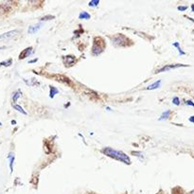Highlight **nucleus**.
<instances>
[{"label": "nucleus", "instance_id": "17", "mask_svg": "<svg viewBox=\"0 0 194 194\" xmlns=\"http://www.w3.org/2000/svg\"><path fill=\"white\" fill-rule=\"evenodd\" d=\"M21 97V92H15L14 93V95L12 96V101L13 102H16L17 101V99H18L19 98Z\"/></svg>", "mask_w": 194, "mask_h": 194}, {"label": "nucleus", "instance_id": "13", "mask_svg": "<svg viewBox=\"0 0 194 194\" xmlns=\"http://www.w3.org/2000/svg\"><path fill=\"white\" fill-rule=\"evenodd\" d=\"M170 114H171V111H170V110H168V111H166V112H164V113L162 114V116H161V117H159V120L167 119V118L168 117V116H170Z\"/></svg>", "mask_w": 194, "mask_h": 194}, {"label": "nucleus", "instance_id": "21", "mask_svg": "<svg viewBox=\"0 0 194 194\" xmlns=\"http://www.w3.org/2000/svg\"><path fill=\"white\" fill-rule=\"evenodd\" d=\"M186 9H188V7L186 6H179L178 7V10H182V12L183 10H186Z\"/></svg>", "mask_w": 194, "mask_h": 194}, {"label": "nucleus", "instance_id": "8", "mask_svg": "<svg viewBox=\"0 0 194 194\" xmlns=\"http://www.w3.org/2000/svg\"><path fill=\"white\" fill-rule=\"evenodd\" d=\"M160 82H161L160 80L156 81L155 82H153V84H152L151 85H149L148 87H147V90H154V89H157V88L160 86Z\"/></svg>", "mask_w": 194, "mask_h": 194}, {"label": "nucleus", "instance_id": "26", "mask_svg": "<svg viewBox=\"0 0 194 194\" xmlns=\"http://www.w3.org/2000/svg\"><path fill=\"white\" fill-rule=\"evenodd\" d=\"M190 194H194V190H192V191L190 192Z\"/></svg>", "mask_w": 194, "mask_h": 194}, {"label": "nucleus", "instance_id": "3", "mask_svg": "<svg viewBox=\"0 0 194 194\" xmlns=\"http://www.w3.org/2000/svg\"><path fill=\"white\" fill-rule=\"evenodd\" d=\"M18 34H19V31L17 30H10L8 32H5V33L0 35V42H6V41L12 40V39H13L14 37H16Z\"/></svg>", "mask_w": 194, "mask_h": 194}, {"label": "nucleus", "instance_id": "4", "mask_svg": "<svg viewBox=\"0 0 194 194\" xmlns=\"http://www.w3.org/2000/svg\"><path fill=\"white\" fill-rule=\"evenodd\" d=\"M96 40L98 41V45H97L96 43H94L92 52H93V54H94V55H99V54H100V53L103 51V49H104L102 48H100V46H99V43L102 41V39H100V37H96Z\"/></svg>", "mask_w": 194, "mask_h": 194}, {"label": "nucleus", "instance_id": "16", "mask_svg": "<svg viewBox=\"0 0 194 194\" xmlns=\"http://www.w3.org/2000/svg\"><path fill=\"white\" fill-rule=\"evenodd\" d=\"M173 46H175L176 48L178 49V51H179V54L180 55H185L186 53H185V51H183V50L181 49V48H180V46H179V43H177V42H175L174 44H173Z\"/></svg>", "mask_w": 194, "mask_h": 194}, {"label": "nucleus", "instance_id": "6", "mask_svg": "<svg viewBox=\"0 0 194 194\" xmlns=\"http://www.w3.org/2000/svg\"><path fill=\"white\" fill-rule=\"evenodd\" d=\"M43 25H44L43 23H37V24L31 25V26L28 28V33H35V32H37L43 27Z\"/></svg>", "mask_w": 194, "mask_h": 194}, {"label": "nucleus", "instance_id": "15", "mask_svg": "<svg viewBox=\"0 0 194 194\" xmlns=\"http://www.w3.org/2000/svg\"><path fill=\"white\" fill-rule=\"evenodd\" d=\"M12 64V59H9V60H7L6 62H1L0 63V66H10V64Z\"/></svg>", "mask_w": 194, "mask_h": 194}, {"label": "nucleus", "instance_id": "5", "mask_svg": "<svg viewBox=\"0 0 194 194\" xmlns=\"http://www.w3.org/2000/svg\"><path fill=\"white\" fill-rule=\"evenodd\" d=\"M184 67V66H186V64H170V66H165L164 67H162L161 69H158L156 71V73H160V72H164V71H168V70H171V69H174V68H177V67Z\"/></svg>", "mask_w": 194, "mask_h": 194}, {"label": "nucleus", "instance_id": "1", "mask_svg": "<svg viewBox=\"0 0 194 194\" xmlns=\"http://www.w3.org/2000/svg\"><path fill=\"white\" fill-rule=\"evenodd\" d=\"M102 153H105L106 155L110 156L111 158H114V159H116V160L121 161V162H123L125 164H131L129 156L127 154H125L123 152H121V151H117V150H115L112 148H105L102 150Z\"/></svg>", "mask_w": 194, "mask_h": 194}, {"label": "nucleus", "instance_id": "11", "mask_svg": "<svg viewBox=\"0 0 194 194\" xmlns=\"http://www.w3.org/2000/svg\"><path fill=\"white\" fill-rule=\"evenodd\" d=\"M79 18L80 19H89L90 18V14L86 12H82L80 13V15H79Z\"/></svg>", "mask_w": 194, "mask_h": 194}, {"label": "nucleus", "instance_id": "23", "mask_svg": "<svg viewBox=\"0 0 194 194\" xmlns=\"http://www.w3.org/2000/svg\"><path fill=\"white\" fill-rule=\"evenodd\" d=\"M188 120H189L190 122H192V123H194V116H192V117H190Z\"/></svg>", "mask_w": 194, "mask_h": 194}, {"label": "nucleus", "instance_id": "14", "mask_svg": "<svg viewBox=\"0 0 194 194\" xmlns=\"http://www.w3.org/2000/svg\"><path fill=\"white\" fill-rule=\"evenodd\" d=\"M66 60H68V61H66V62L68 63V66H72V64L76 62V59H75L73 56H67Z\"/></svg>", "mask_w": 194, "mask_h": 194}, {"label": "nucleus", "instance_id": "22", "mask_svg": "<svg viewBox=\"0 0 194 194\" xmlns=\"http://www.w3.org/2000/svg\"><path fill=\"white\" fill-rule=\"evenodd\" d=\"M186 103L188 104V105H190V106H192V107H194V103L191 101V100H186Z\"/></svg>", "mask_w": 194, "mask_h": 194}, {"label": "nucleus", "instance_id": "12", "mask_svg": "<svg viewBox=\"0 0 194 194\" xmlns=\"http://www.w3.org/2000/svg\"><path fill=\"white\" fill-rule=\"evenodd\" d=\"M13 108L15 109V110H17L18 112H20L21 114H23V115H27V112L25 111L22 107H21L20 105H18V104H14L13 105Z\"/></svg>", "mask_w": 194, "mask_h": 194}, {"label": "nucleus", "instance_id": "10", "mask_svg": "<svg viewBox=\"0 0 194 194\" xmlns=\"http://www.w3.org/2000/svg\"><path fill=\"white\" fill-rule=\"evenodd\" d=\"M9 159H10V172H12V170H13V162H14V159H15V157H14V154L13 153H10L9 154Z\"/></svg>", "mask_w": 194, "mask_h": 194}, {"label": "nucleus", "instance_id": "2", "mask_svg": "<svg viewBox=\"0 0 194 194\" xmlns=\"http://www.w3.org/2000/svg\"><path fill=\"white\" fill-rule=\"evenodd\" d=\"M112 42L117 46H127L129 45V39L123 34H117L112 37Z\"/></svg>", "mask_w": 194, "mask_h": 194}, {"label": "nucleus", "instance_id": "18", "mask_svg": "<svg viewBox=\"0 0 194 194\" xmlns=\"http://www.w3.org/2000/svg\"><path fill=\"white\" fill-rule=\"evenodd\" d=\"M172 103L178 106L179 104H180V99H179V98H177V97H174V98L172 99Z\"/></svg>", "mask_w": 194, "mask_h": 194}, {"label": "nucleus", "instance_id": "25", "mask_svg": "<svg viewBox=\"0 0 194 194\" xmlns=\"http://www.w3.org/2000/svg\"><path fill=\"white\" fill-rule=\"evenodd\" d=\"M191 9H192V12H194V4L191 5Z\"/></svg>", "mask_w": 194, "mask_h": 194}, {"label": "nucleus", "instance_id": "9", "mask_svg": "<svg viewBox=\"0 0 194 194\" xmlns=\"http://www.w3.org/2000/svg\"><path fill=\"white\" fill-rule=\"evenodd\" d=\"M49 89H50V94H49V97L51 99H53L55 97V95H57L59 93L58 89H57L56 87H54V86H49Z\"/></svg>", "mask_w": 194, "mask_h": 194}, {"label": "nucleus", "instance_id": "7", "mask_svg": "<svg viewBox=\"0 0 194 194\" xmlns=\"http://www.w3.org/2000/svg\"><path fill=\"white\" fill-rule=\"evenodd\" d=\"M32 53V48H27L26 49H24L22 52H21V54L19 55V59L22 60V59H25L28 57Z\"/></svg>", "mask_w": 194, "mask_h": 194}, {"label": "nucleus", "instance_id": "24", "mask_svg": "<svg viewBox=\"0 0 194 194\" xmlns=\"http://www.w3.org/2000/svg\"><path fill=\"white\" fill-rule=\"evenodd\" d=\"M37 59H34V60H32V61H30V62H28V64H32V63H36L37 62Z\"/></svg>", "mask_w": 194, "mask_h": 194}, {"label": "nucleus", "instance_id": "20", "mask_svg": "<svg viewBox=\"0 0 194 194\" xmlns=\"http://www.w3.org/2000/svg\"><path fill=\"white\" fill-rule=\"evenodd\" d=\"M50 19H54V16H45V17H42L41 18V21H46V20H50Z\"/></svg>", "mask_w": 194, "mask_h": 194}, {"label": "nucleus", "instance_id": "19", "mask_svg": "<svg viewBox=\"0 0 194 194\" xmlns=\"http://www.w3.org/2000/svg\"><path fill=\"white\" fill-rule=\"evenodd\" d=\"M99 4V1H98V0H95V1H92V2H89V6L90 7H96L98 6Z\"/></svg>", "mask_w": 194, "mask_h": 194}, {"label": "nucleus", "instance_id": "27", "mask_svg": "<svg viewBox=\"0 0 194 194\" xmlns=\"http://www.w3.org/2000/svg\"><path fill=\"white\" fill-rule=\"evenodd\" d=\"M0 126H1V123H0Z\"/></svg>", "mask_w": 194, "mask_h": 194}]
</instances>
